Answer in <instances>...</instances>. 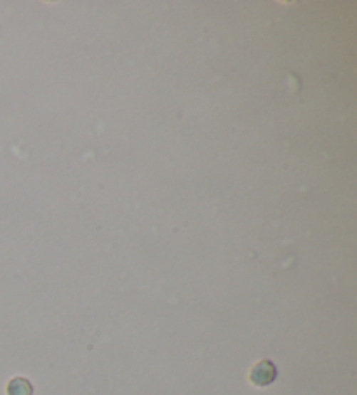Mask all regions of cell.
Listing matches in <instances>:
<instances>
[{
  "label": "cell",
  "instance_id": "obj_1",
  "mask_svg": "<svg viewBox=\"0 0 357 395\" xmlns=\"http://www.w3.org/2000/svg\"><path fill=\"white\" fill-rule=\"evenodd\" d=\"M277 378V366L269 359L264 361H258L251 367L249 371V381L251 385L258 386V389H264V386L272 385Z\"/></svg>",
  "mask_w": 357,
  "mask_h": 395
},
{
  "label": "cell",
  "instance_id": "obj_2",
  "mask_svg": "<svg viewBox=\"0 0 357 395\" xmlns=\"http://www.w3.org/2000/svg\"><path fill=\"white\" fill-rule=\"evenodd\" d=\"M7 395H33V386H31L29 378L16 376L7 383L6 389Z\"/></svg>",
  "mask_w": 357,
  "mask_h": 395
}]
</instances>
